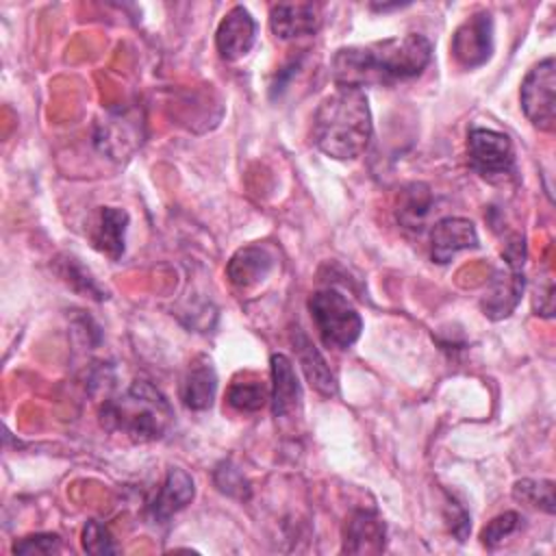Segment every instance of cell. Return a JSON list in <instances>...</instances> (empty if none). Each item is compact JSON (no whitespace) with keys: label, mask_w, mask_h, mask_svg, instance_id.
Instances as JSON below:
<instances>
[{"label":"cell","mask_w":556,"mask_h":556,"mask_svg":"<svg viewBox=\"0 0 556 556\" xmlns=\"http://www.w3.org/2000/svg\"><path fill=\"white\" fill-rule=\"evenodd\" d=\"M193 495H195L193 478L180 467H169L161 489L156 491L154 500L150 502V508H148L150 519L154 523L167 521L172 515L182 510L193 500Z\"/></svg>","instance_id":"cell-15"},{"label":"cell","mask_w":556,"mask_h":556,"mask_svg":"<svg viewBox=\"0 0 556 556\" xmlns=\"http://www.w3.org/2000/svg\"><path fill=\"white\" fill-rule=\"evenodd\" d=\"M61 547V536L54 532H39L22 536L13 543V554H52Z\"/></svg>","instance_id":"cell-24"},{"label":"cell","mask_w":556,"mask_h":556,"mask_svg":"<svg viewBox=\"0 0 556 556\" xmlns=\"http://www.w3.org/2000/svg\"><path fill=\"white\" fill-rule=\"evenodd\" d=\"M506 274L495 276L491 289L482 300V311L491 319L508 317L521 300L523 293V263H526V243L521 235H513L504 248Z\"/></svg>","instance_id":"cell-5"},{"label":"cell","mask_w":556,"mask_h":556,"mask_svg":"<svg viewBox=\"0 0 556 556\" xmlns=\"http://www.w3.org/2000/svg\"><path fill=\"white\" fill-rule=\"evenodd\" d=\"M478 248V232L467 217H443L432 226L430 254L434 263H450L460 250Z\"/></svg>","instance_id":"cell-11"},{"label":"cell","mask_w":556,"mask_h":556,"mask_svg":"<svg viewBox=\"0 0 556 556\" xmlns=\"http://www.w3.org/2000/svg\"><path fill=\"white\" fill-rule=\"evenodd\" d=\"M274 265H276L274 252L261 243H252V245L239 248L230 256V261L226 265V276L237 289L248 291V289L265 282V278L271 274Z\"/></svg>","instance_id":"cell-12"},{"label":"cell","mask_w":556,"mask_h":556,"mask_svg":"<svg viewBox=\"0 0 556 556\" xmlns=\"http://www.w3.org/2000/svg\"><path fill=\"white\" fill-rule=\"evenodd\" d=\"M308 313L324 341L334 350L352 348L363 330V319L354 304L337 289H319L308 298Z\"/></svg>","instance_id":"cell-4"},{"label":"cell","mask_w":556,"mask_h":556,"mask_svg":"<svg viewBox=\"0 0 556 556\" xmlns=\"http://www.w3.org/2000/svg\"><path fill=\"white\" fill-rule=\"evenodd\" d=\"M128 228V213L117 206H102L98 224L91 232V243L96 250L117 261L124 254V237Z\"/></svg>","instance_id":"cell-18"},{"label":"cell","mask_w":556,"mask_h":556,"mask_svg":"<svg viewBox=\"0 0 556 556\" xmlns=\"http://www.w3.org/2000/svg\"><path fill=\"white\" fill-rule=\"evenodd\" d=\"M521 515L515 513V510H508V513H502L497 517H493L484 528H482V545L484 547H497L506 536H510L513 532L519 530L521 526Z\"/></svg>","instance_id":"cell-22"},{"label":"cell","mask_w":556,"mask_h":556,"mask_svg":"<svg viewBox=\"0 0 556 556\" xmlns=\"http://www.w3.org/2000/svg\"><path fill=\"white\" fill-rule=\"evenodd\" d=\"M469 165L484 178L495 180L513 174L515 150L508 135L493 128L473 126L467 135Z\"/></svg>","instance_id":"cell-7"},{"label":"cell","mask_w":556,"mask_h":556,"mask_svg":"<svg viewBox=\"0 0 556 556\" xmlns=\"http://www.w3.org/2000/svg\"><path fill=\"white\" fill-rule=\"evenodd\" d=\"M291 343H293V348H295L298 363H300V367H302V371H304L308 384H311L317 393H321V395H326V397L337 395V391H339L337 378H334V374L330 371V367H328L326 358L321 356V352L313 345V341H311L300 328H295V332L291 334Z\"/></svg>","instance_id":"cell-17"},{"label":"cell","mask_w":556,"mask_h":556,"mask_svg":"<svg viewBox=\"0 0 556 556\" xmlns=\"http://www.w3.org/2000/svg\"><path fill=\"white\" fill-rule=\"evenodd\" d=\"M430 204H432V195H430V189L421 182H415L410 187L404 189L402 193V202L397 206V217L404 226L408 228H419L424 217L428 215L430 211Z\"/></svg>","instance_id":"cell-20"},{"label":"cell","mask_w":556,"mask_h":556,"mask_svg":"<svg viewBox=\"0 0 556 556\" xmlns=\"http://www.w3.org/2000/svg\"><path fill=\"white\" fill-rule=\"evenodd\" d=\"M215 482L217 486L228 493V495H235V497H248L250 495V486H248V480L243 478V473L232 467L230 463H222L215 471Z\"/></svg>","instance_id":"cell-25"},{"label":"cell","mask_w":556,"mask_h":556,"mask_svg":"<svg viewBox=\"0 0 556 556\" xmlns=\"http://www.w3.org/2000/svg\"><path fill=\"white\" fill-rule=\"evenodd\" d=\"M432 56L430 41L419 33L389 37L367 46H345L332 56L330 72L337 87L363 89L419 76Z\"/></svg>","instance_id":"cell-1"},{"label":"cell","mask_w":556,"mask_h":556,"mask_svg":"<svg viewBox=\"0 0 556 556\" xmlns=\"http://www.w3.org/2000/svg\"><path fill=\"white\" fill-rule=\"evenodd\" d=\"M521 109L528 122L545 132L556 124V63L552 56L539 61L521 83Z\"/></svg>","instance_id":"cell-6"},{"label":"cell","mask_w":556,"mask_h":556,"mask_svg":"<svg viewBox=\"0 0 556 556\" xmlns=\"http://www.w3.org/2000/svg\"><path fill=\"white\" fill-rule=\"evenodd\" d=\"M271 413L276 419H293L302 406V384L289 356L271 354Z\"/></svg>","instance_id":"cell-10"},{"label":"cell","mask_w":556,"mask_h":556,"mask_svg":"<svg viewBox=\"0 0 556 556\" xmlns=\"http://www.w3.org/2000/svg\"><path fill=\"white\" fill-rule=\"evenodd\" d=\"M100 417L104 428L122 432L137 443H148L167 432L174 413L159 389L146 380H135L117 397L104 400Z\"/></svg>","instance_id":"cell-3"},{"label":"cell","mask_w":556,"mask_h":556,"mask_svg":"<svg viewBox=\"0 0 556 556\" xmlns=\"http://www.w3.org/2000/svg\"><path fill=\"white\" fill-rule=\"evenodd\" d=\"M513 497L521 504L534 506L547 515H554V482L552 480H519L513 486Z\"/></svg>","instance_id":"cell-21"},{"label":"cell","mask_w":556,"mask_h":556,"mask_svg":"<svg viewBox=\"0 0 556 556\" xmlns=\"http://www.w3.org/2000/svg\"><path fill=\"white\" fill-rule=\"evenodd\" d=\"M374 135L371 109L363 89L339 87L326 96L313 117V143L337 161L358 159Z\"/></svg>","instance_id":"cell-2"},{"label":"cell","mask_w":556,"mask_h":556,"mask_svg":"<svg viewBox=\"0 0 556 556\" xmlns=\"http://www.w3.org/2000/svg\"><path fill=\"white\" fill-rule=\"evenodd\" d=\"M452 56L458 65L473 70L484 65L493 54V17L486 9L473 11L454 30L450 43Z\"/></svg>","instance_id":"cell-8"},{"label":"cell","mask_w":556,"mask_h":556,"mask_svg":"<svg viewBox=\"0 0 556 556\" xmlns=\"http://www.w3.org/2000/svg\"><path fill=\"white\" fill-rule=\"evenodd\" d=\"M269 28L280 41L315 35L319 28V9L311 2H280L271 7Z\"/></svg>","instance_id":"cell-14"},{"label":"cell","mask_w":556,"mask_h":556,"mask_svg":"<svg viewBox=\"0 0 556 556\" xmlns=\"http://www.w3.org/2000/svg\"><path fill=\"white\" fill-rule=\"evenodd\" d=\"M387 528L378 513L358 508L345 519L343 545L345 554H380L384 549Z\"/></svg>","instance_id":"cell-13"},{"label":"cell","mask_w":556,"mask_h":556,"mask_svg":"<svg viewBox=\"0 0 556 556\" xmlns=\"http://www.w3.org/2000/svg\"><path fill=\"white\" fill-rule=\"evenodd\" d=\"M83 549L89 554H115L117 545L109 528L96 519L87 521L83 528Z\"/></svg>","instance_id":"cell-23"},{"label":"cell","mask_w":556,"mask_h":556,"mask_svg":"<svg viewBox=\"0 0 556 556\" xmlns=\"http://www.w3.org/2000/svg\"><path fill=\"white\" fill-rule=\"evenodd\" d=\"M447 519H450V530H452V534H454L458 541H465L467 534H469V528H471V521H469L467 510H465L458 502L450 500V502H447Z\"/></svg>","instance_id":"cell-26"},{"label":"cell","mask_w":556,"mask_h":556,"mask_svg":"<svg viewBox=\"0 0 556 556\" xmlns=\"http://www.w3.org/2000/svg\"><path fill=\"white\" fill-rule=\"evenodd\" d=\"M256 41V22L241 4L232 7L219 22L215 33V46L224 61L243 59Z\"/></svg>","instance_id":"cell-9"},{"label":"cell","mask_w":556,"mask_h":556,"mask_svg":"<svg viewBox=\"0 0 556 556\" xmlns=\"http://www.w3.org/2000/svg\"><path fill=\"white\" fill-rule=\"evenodd\" d=\"M217 391V374L208 356H195L180 382V400L191 410H206L211 408Z\"/></svg>","instance_id":"cell-16"},{"label":"cell","mask_w":556,"mask_h":556,"mask_svg":"<svg viewBox=\"0 0 556 556\" xmlns=\"http://www.w3.org/2000/svg\"><path fill=\"white\" fill-rule=\"evenodd\" d=\"M226 402L237 413H256L267 402V387L256 376H237L226 391Z\"/></svg>","instance_id":"cell-19"}]
</instances>
